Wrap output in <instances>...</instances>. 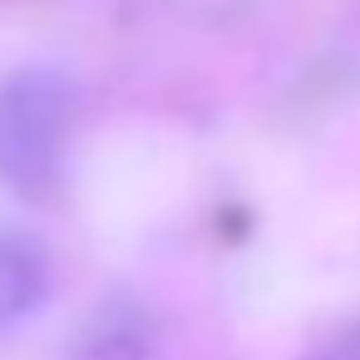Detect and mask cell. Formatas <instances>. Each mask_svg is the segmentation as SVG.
<instances>
[{
  "label": "cell",
  "instance_id": "6da1fadb",
  "mask_svg": "<svg viewBox=\"0 0 360 360\" xmlns=\"http://www.w3.org/2000/svg\"><path fill=\"white\" fill-rule=\"evenodd\" d=\"M79 109V79L60 65H25L0 79V183L15 198H65Z\"/></svg>",
  "mask_w": 360,
  "mask_h": 360
},
{
  "label": "cell",
  "instance_id": "7a4b0ae2",
  "mask_svg": "<svg viewBox=\"0 0 360 360\" xmlns=\"http://www.w3.org/2000/svg\"><path fill=\"white\" fill-rule=\"evenodd\" d=\"M50 257L35 237L0 232V330L20 326L50 301Z\"/></svg>",
  "mask_w": 360,
  "mask_h": 360
},
{
  "label": "cell",
  "instance_id": "3957f363",
  "mask_svg": "<svg viewBox=\"0 0 360 360\" xmlns=\"http://www.w3.org/2000/svg\"><path fill=\"white\" fill-rule=\"evenodd\" d=\"M70 360H158V340L134 306H109L84 326Z\"/></svg>",
  "mask_w": 360,
  "mask_h": 360
},
{
  "label": "cell",
  "instance_id": "277c9868",
  "mask_svg": "<svg viewBox=\"0 0 360 360\" xmlns=\"http://www.w3.org/2000/svg\"><path fill=\"white\" fill-rule=\"evenodd\" d=\"M301 360H360V321H350V326L321 335L316 345L301 350Z\"/></svg>",
  "mask_w": 360,
  "mask_h": 360
}]
</instances>
